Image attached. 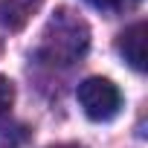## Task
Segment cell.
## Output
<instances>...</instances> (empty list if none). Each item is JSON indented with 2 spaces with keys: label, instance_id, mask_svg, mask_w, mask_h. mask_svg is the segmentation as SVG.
Instances as JSON below:
<instances>
[{
  "label": "cell",
  "instance_id": "6da1fadb",
  "mask_svg": "<svg viewBox=\"0 0 148 148\" xmlns=\"http://www.w3.org/2000/svg\"><path fill=\"white\" fill-rule=\"evenodd\" d=\"M87 47H90V29L79 15L58 9L55 18H49L47 32H44V44H41L44 58H49L52 64L70 67L87 52Z\"/></svg>",
  "mask_w": 148,
  "mask_h": 148
},
{
  "label": "cell",
  "instance_id": "7a4b0ae2",
  "mask_svg": "<svg viewBox=\"0 0 148 148\" xmlns=\"http://www.w3.org/2000/svg\"><path fill=\"white\" fill-rule=\"evenodd\" d=\"M76 99H79L84 116L93 119V122H110L122 110V93H119V87L110 79H102V76L84 79L79 84V90H76Z\"/></svg>",
  "mask_w": 148,
  "mask_h": 148
},
{
  "label": "cell",
  "instance_id": "3957f363",
  "mask_svg": "<svg viewBox=\"0 0 148 148\" xmlns=\"http://www.w3.org/2000/svg\"><path fill=\"white\" fill-rule=\"evenodd\" d=\"M116 49L136 73H142L145 70V21H136L134 26H128L119 35Z\"/></svg>",
  "mask_w": 148,
  "mask_h": 148
},
{
  "label": "cell",
  "instance_id": "277c9868",
  "mask_svg": "<svg viewBox=\"0 0 148 148\" xmlns=\"http://www.w3.org/2000/svg\"><path fill=\"white\" fill-rule=\"evenodd\" d=\"M87 3L93 6V9H99V12H105V15H122V12H131V9H136L142 0H87Z\"/></svg>",
  "mask_w": 148,
  "mask_h": 148
},
{
  "label": "cell",
  "instance_id": "5b68a950",
  "mask_svg": "<svg viewBox=\"0 0 148 148\" xmlns=\"http://www.w3.org/2000/svg\"><path fill=\"white\" fill-rule=\"evenodd\" d=\"M12 105H15V82L6 79V76H0V122L9 116Z\"/></svg>",
  "mask_w": 148,
  "mask_h": 148
},
{
  "label": "cell",
  "instance_id": "8992f818",
  "mask_svg": "<svg viewBox=\"0 0 148 148\" xmlns=\"http://www.w3.org/2000/svg\"><path fill=\"white\" fill-rule=\"evenodd\" d=\"M52 148H82V145H73V142H61V145H52Z\"/></svg>",
  "mask_w": 148,
  "mask_h": 148
}]
</instances>
